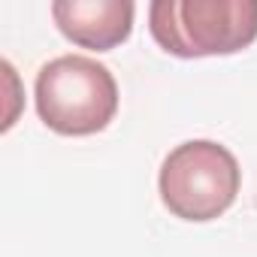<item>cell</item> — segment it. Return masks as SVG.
Masks as SVG:
<instances>
[{
	"label": "cell",
	"instance_id": "6da1fadb",
	"mask_svg": "<svg viewBox=\"0 0 257 257\" xmlns=\"http://www.w3.org/2000/svg\"><path fill=\"white\" fill-rule=\"evenodd\" d=\"M149 31L176 58L233 55L257 40V0H155Z\"/></svg>",
	"mask_w": 257,
	"mask_h": 257
},
{
	"label": "cell",
	"instance_id": "7a4b0ae2",
	"mask_svg": "<svg viewBox=\"0 0 257 257\" xmlns=\"http://www.w3.org/2000/svg\"><path fill=\"white\" fill-rule=\"evenodd\" d=\"M37 112L64 137H91L118 112V85L109 67L88 55H61L40 67L34 85Z\"/></svg>",
	"mask_w": 257,
	"mask_h": 257
},
{
	"label": "cell",
	"instance_id": "3957f363",
	"mask_svg": "<svg viewBox=\"0 0 257 257\" xmlns=\"http://www.w3.org/2000/svg\"><path fill=\"white\" fill-rule=\"evenodd\" d=\"M242 185V170L230 149L212 140L176 146L161 167V200L182 221H212L224 215Z\"/></svg>",
	"mask_w": 257,
	"mask_h": 257
},
{
	"label": "cell",
	"instance_id": "277c9868",
	"mask_svg": "<svg viewBox=\"0 0 257 257\" xmlns=\"http://www.w3.org/2000/svg\"><path fill=\"white\" fill-rule=\"evenodd\" d=\"M52 19L70 43L94 52H109L131 37L134 4L131 0H55Z\"/></svg>",
	"mask_w": 257,
	"mask_h": 257
}]
</instances>
